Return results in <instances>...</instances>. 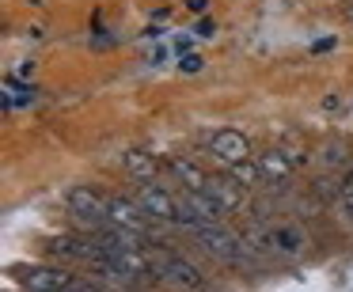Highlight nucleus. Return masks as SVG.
Masks as SVG:
<instances>
[{"instance_id": "9d476101", "label": "nucleus", "mask_w": 353, "mask_h": 292, "mask_svg": "<svg viewBox=\"0 0 353 292\" xmlns=\"http://www.w3.org/2000/svg\"><path fill=\"white\" fill-rule=\"evenodd\" d=\"M254 163H259L262 178H266V182H277V186H285L292 178V171H296V163H292V156L285 152V148H266V152L254 156Z\"/></svg>"}, {"instance_id": "4468645a", "label": "nucleus", "mask_w": 353, "mask_h": 292, "mask_svg": "<svg viewBox=\"0 0 353 292\" xmlns=\"http://www.w3.org/2000/svg\"><path fill=\"white\" fill-rule=\"evenodd\" d=\"M228 175L236 178L239 186H254V182L262 178V171H259V163H254V160H243V163H232Z\"/></svg>"}, {"instance_id": "1a4fd4ad", "label": "nucleus", "mask_w": 353, "mask_h": 292, "mask_svg": "<svg viewBox=\"0 0 353 292\" xmlns=\"http://www.w3.org/2000/svg\"><path fill=\"white\" fill-rule=\"evenodd\" d=\"M205 194L224 209V213H243V209H247V186H239L232 175L228 178H209Z\"/></svg>"}, {"instance_id": "f257e3e1", "label": "nucleus", "mask_w": 353, "mask_h": 292, "mask_svg": "<svg viewBox=\"0 0 353 292\" xmlns=\"http://www.w3.org/2000/svg\"><path fill=\"white\" fill-rule=\"evenodd\" d=\"M148 239L152 236H145V251L156 258V281H163L168 289H175V292H205V273H201L190 258L171 254L168 247L148 243Z\"/></svg>"}, {"instance_id": "7ed1b4c3", "label": "nucleus", "mask_w": 353, "mask_h": 292, "mask_svg": "<svg viewBox=\"0 0 353 292\" xmlns=\"http://www.w3.org/2000/svg\"><path fill=\"white\" fill-rule=\"evenodd\" d=\"M65 209L77 216L80 224H88L92 231L107 228V194L99 186H72L65 194Z\"/></svg>"}, {"instance_id": "a211bd4d", "label": "nucleus", "mask_w": 353, "mask_h": 292, "mask_svg": "<svg viewBox=\"0 0 353 292\" xmlns=\"http://www.w3.org/2000/svg\"><path fill=\"white\" fill-rule=\"evenodd\" d=\"M186 8H190V12H198V16H201V12L209 8V0H186Z\"/></svg>"}, {"instance_id": "6ab92c4d", "label": "nucleus", "mask_w": 353, "mask_h": 292, "mask_svg": "<svg viewBox=\"0 0 353 292\" xmlns=\"http://www.w3.org/2000/svg\"><path fill=\"white\" fill-rule=\"evenodd\" d=\"M350 19H353V4H350Z\"/></svg>"}, {"instance_id": "dca6fc26", "label": "nucleus", "mask_w": 353, "mask_h": 292, "mask_svg": "<svg viewBox=\"0 0 353 292\" xmlns=\"http://www.w3.org/2000/svg\"><path fill=\"white\" fill-rule=\"evenodd\" d=\"M342 209H345V216L353 220V171H345V178H342Z\"/></svg>"}, {"instance_id": "f3484780", "label": "nucleus", "mask_w": 353, "mask_h": 292, "mask_svg": "<svg viewBox=\"0 0 353 292\" xmlns=\"http://www.w3.org/2000/svg\"><path fill=\"white\" fill-rule=\"evenodd\" d=\"M201 65H205V61H201L198 54H186L183 61H179V69H183L186 76H198V72H201Z\"/></svg>"}, {"instance_id": "0eeeda50", "label": "nucleus", "mask_w": 353, "mask_h": 292, "mask_svg": "<svg viewBox=\"0 0 353 292\" xmlns=\"http://www.w3.org/2000/svg\"><path fill=\"white\" fill-rule=\"evenodd\" d=\"M209 152H213L216 160L224 163V167H232V163H243V160H254L251 137H247L243 129H216L213 137H209Z\"/></svg>"}, {"instance_id": "39448f33", "label": "nucleus", "mask_w": 353, "mask_h": 292, "mask_svg": "<svg viewBox=\"0 0 353 292\" xmlns=\"http://www.w3.org/2000/svg\"><path fill=\"white\" fill-rule=\"evenodd\" d=\"M107 224L122 231H137V236H152V216L141 209L137 198H122V194H110L107 198Z\"/></svg>"}, {"instance_id": "9b49d317", "label": "nucleus", "mask_w": 353, "mask_h": 292, "mask_svg": "<svg viewBox=\"0 0 353 292\" xmlns=\"http://www.w3.org/2000/svg\"><path fill=\"white\" fill-rule=\"evenodd\" d=\"M122 171L130 178H137V182H156V175H160V160H156L152 152H145V148H125L122 152Z\"/></svg>"}, {"instance_id": "6e6552de", "label": "nucleus", "mask_w": 353, "mask_h": 292, "mask_svg": "<svg viewBox=\"0 0 353 292\" xmlns=\"http://www.w3.org/2000/svg\"><path fill=\"white\" fill-rule=\"evenodd\" d=\"M80 277L72 273V269L65 266H34L31 273L23 277V289L27 292H61L69 289V284H77Z\"/></svg>"}, {"instance_id": "2eb2a0df", "label": "nucleus", "mask_w": 353, "mask_h": 292, "mask_svg": "<svg viewBox=\"0 0 353 292\" xmlns=\"http://www.w3.org/2000/svg\"><path fill=\"white\" fill-rule=\"evenodd\" d=\"M323 163H327V167H342V163H350V145H345V140H330V145L323 148Z\"/></svg>"}, {"instance_id": "423d86ee", "label": "nucleus", "mask_w": 353, "mask_h": 292, "mask_svg": "<svg viewBox=\"0 0 353 292\" xmlns=\"http://www.w3.org/2000/svg\"><path fill=\"white\" fill-rule=\"evenodd\" d=\"M179 205H183V228H190V231L205 228V224H221L224 216H228L205 190H186L183 198H179Z\"/></svg>"}, {"instance_id": "ddd939ff", "label": "nucleus", "mask_w": 353, "mask_h": 292, "mask_svg": "<svg viewBox=\"0 0 353 292\" xmlns=\"http://www.w3.org/2000/svg\"><path fill=\"white\" fill-rule=\"evenodd\" d=\"M270 239H274V254H300L304 251V236L296 228H270Z\"/></svg>"}, {"instance_id": "f03ea898", "label": "nucleus", "mask_w": 353, "mask_h": 292, "mask_svg": "<svg viewBox=\"0 0 353 292\" xmlns=\"http://www.w3.org/2000/svg\"><path fill=\"white\" fill-rule=\"evenodd\" d=\"M194 239H198L216 262H224V266H247V262H251L247 239L239 236V231H232L228 224H205V228L194 231Z\"/></svg>"}, {"instance_id": "20e7f679", "label": "nucleus", "mask_w": 353, "mask_h": 292, "mask_svg": "<svg viewBox=\"0 0 353 292\" xmlns=\"http://www.w3.org/2000/svg\"><path fill=\"white\" fill-rule=\"evenodd\" d=\"M137 201L156 224H168V228H183V205L171 190H163L160 182H141Z\"/></svg>"}, {"instance_id": "f8f14e48", "label": "nucleus", "mask_w": 353, "mask_h": 292, "mask_svg": "<svg viewBox=\"0 0 353 292\" xmlns=\"http://www.w3.org/2000/svg\"><path fill=\"white\" fill-rule=\"evenodd\" d=\"M168 167H171V175H175L179 182H183V190H205L209 178H213L205 167H198L194 160H183V156H179V160H171Z\"/></svg>"}]
</instances>
